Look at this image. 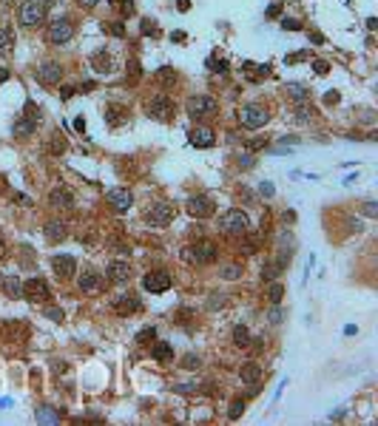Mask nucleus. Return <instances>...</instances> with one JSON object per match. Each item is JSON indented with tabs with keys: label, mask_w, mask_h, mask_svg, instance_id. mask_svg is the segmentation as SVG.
<instances>
[{
	"label": "nucleus",
	"mask_w": 378,
	"mask_h": 426,
	"mask_svg": "<svg viewBox=\"0 0 378 426\" xmlns=\"http://www.w3.org/2000/svg\"><path fill=\"white\" fill-rule=\"evenodd\" d=\"M296 114H299V120H301V122L310 120V117H307V108H305V105H299V111H296Z\"/></svg>",
	"instance_id": "50"
},
{
	"label": "nucleus",
	"mask_w": 378,
	"mask_h": 426,
	"mask_svg": "<svg viewBox=\"0 0 378 426\" xmlns=\"http://www.w3.org/2000/svg\"><path fill=\"white\" fill-rule=\"evenodd\" d=\"M49 205L63 207V210H71V207H74V196L68 193L66 188H54V190L49 193Z\"/></svg>",
	"instance_id": "17"
},
{
	"label": "nucleus",
	"mask_w": 378,
	"mask_h": 426,
	"mask_svg": "<svg viewBox=\"0 0 378 426\" xmlns=\"http://www.w3.org/2000/svg\"><path fill=\"white\" fill-rule=\"evenodd\" d=\"M43 233H46V239H49L51 244H57V242L66 239V225H63V222H49Z\"/></svg>",
	"instance_id": "24"
},
{
	"label": "nucleus",
	"mask_w": 378,
	"mask_h": 426,
	"mask_svg": "<svg viewBox=\"0 0 378 426\" xmlns=\"http://www.w3.org/2000/svg\"><path fill=\"white\" fill-rule=\"evenodd\" d=\"M157 77H159V80H162V83H165V85H171V83H177V71H174V68H168V66H165V68H159V74H157Z\"/></svg>",
	"instance_id": "32"
},
{
	"label": "nucleus",
	"mask_w": 378,
	"mask_h": 426,
	"mask_svg": "<svg viewBox=\"0 0 378 426\" xmlns=\"http://www.w3.org/2000/svg\"><path fill=\"white\" fill-rule=\"evenodd\" d=\"M14 43V37H12V31L9 29H0V51H6L9 46Z\"/></svg>",
	"instance_id": "34"
},
{
	"label": "nucleus",
	"mask_w": 378,
	"mask_h": 426,
	"mask_svg": "<svg viewBox=\"0 0 378 426\" xmlns=\"http://www.w3.org/2000/svg\"><path fill=\"white\" fill-rule=\"evenodd\" d=\"M242 412H244V403H242V401H233L231 409H228V418L236 420V418H242Z\"/></svg>",
	"instance_id": "35"
},
{
	"label": "nucleus",
	"mask_w": 378,
	"mask_h": 426,
	"mask_svg": "<svg viewBox=\"0 0 378 426\" xmlns=\"http://www.w3.org/2000/svg\"><path fill=\"white\" fill-rule=\"evenodd\" d=\"M111 3H117V0H111Z\"/></svg>",
	"instance_id": "54"
},
{
	"label": "nucleus",
	"mask_w": 378,
	"mask_h": 426,
	"mask_svg": "<svg viewBox=\"0 0 378 426\" xmlns=\"http://www.w3.org/2000/svg\"><path fill=\"white\" fill-rule=\"evenodd\" d=\"M185 111H188L194 120H202V117H214L216 111H219V103H216L214 97L199 94V97H191L188 103H185Z\"/></svg>",
	"instance_id": "4"
},
{
	"label": "nucleus",
	"mask_w": 378,
	"mask_h": 426,
	"mask_svg": "<svg viewBox=\"0 0 378 426\" xmlns=\"http://www.w3.org/2000/svg\"><path fill=\"white\" fill-rule=\"evenodd\" d=\"M281 26H285V29H290V31H299V29H301V26L296 23V20H287V17L281 20Z\"/></svg>",
	"instance_id": "44"
},
{
	"label": "nucleus",
	"mask_w": 378,
	"mask_h": 426,
	"mask_svg": "<svg viewBox=\"0 0 378 426\" xmlns=\"http://www.w3.org/2000/svg\"><path fill=\"white\" fill-rule=\"evenodd\" d=\"M281 296H285V287H281V284H270V290H268L270 304H279V301H281Z\"/></svg>",
	"instance_id": "31"
},
{
	"label": "nucleus",
	"mask_w": 378,
	"mask_h": 426,
	"mask_svg": "<svg viewBox=\"0 0 378 426\" xmlns=\"http://www.w3.org/2000/svg\"><path fill=\"white\" fill-rule=\"evenodd\" d=\"M142 287H145L148 293H165L168 287H171V273L154 270V273H148L145 279H142Z\"/></svg>",
	"instance_id": "12"
},
{
	"label": "nucleus",
	"mask_w": 378,
	"mask_h": 426,
	"mask_svg": "<svg viewBox=\"0 0 378 426\" xmlns=\"http://www.w3.org/2000/svg\"><path fill=\"white\" fill-rule=\"evenodd\" d=\"M91 68L97 74H111L114 71V60H111V54L103 49V51H97V54L91 57Z\"/></svg>",
	"instance_id": "18"
},
{
	"label": "nucleus",
	"mask_w": 378,
	"mask_h": 426,
	"mask_svg": "<svg viewBox=\"0 0 378 426\" xmlns=\"http://www.w3.org/2000/svg\"><path fill=\"white\" fill-rule=\"evenodd\" d=\"M239 375H242L244 383H256L259 375H262V370H259V364H244L242 370H239Z\"/></svg>",
	"instance_id": "26"
},
{
	"label": "nucleus",
	"mask_w": 378,
	"mask_h": 426,
	"mask_svg": "<svg viewBox=\"0 0 378 426\" xmlns=\"http://www.w3.org/2000/svg\"><path fill=\"white\" fill-rule=\"evenodd\" d=\"M233 344L236 347H250V333H248V327H233Z\"/></svg>",
	"instance_id": "28"
},
{
	"label": "nucleus",
	"mask_w": 378,
	"mask_h": 426,
	"mask_svg": "<svg viewBox=\"0 0 378 426\" xmlns=\"http://www.w3.org/2000/svg\"><path fill=\"white\" fill-rule=\"evenodd\" d=\"M108 205L114 207L117 213H125V210H131V205H134V196H131V190L128 188H114V190H108Z\"/></svg>",
	"instance_id": "10"
},
{
	"label": "nucleus",
	"mask_w": 378,
	"mask_h": 426,
	"mask_svg": "<svg viewBox=\"0 0 378 426\" xmlns=\"http://www.w3.org/2000/svg\"><path fill=\"white\" fill-rule=\"evenodd\" d=\"M46 316H49L51 321H63V310H57V307H49V310H46Z\"/></svg>",
	"instance_id": "41"
},
{
	"label": "nucleus",
	"mask_w": 378,
	"mask_h": 426,
	"mask_svg": "<svg viewBox=\"0 0 378 426\" xmlns=\"http://www.w3.org/2000/svg\"><path fill=\"white\" fill-rule=\"evenodd\" d=\"M239 276H242V267H239V264H228V267L222 270V279H228V281L239 279Z\"/></svg>",
	"instance_id": "33"
},
{
	"label": "nucleus",
	"mask_w": 378,
	"mask_h": 426,
	"mask_svg": "<svg viewBox=\"0 0 378 426\" xmlns=\"http://www.w3.org/2000/svg\"><path fill=\"white\" fill-rule=\"evenodd\" d=\"M111 34H117V37H122V34H125V29H122V26H120V23H114V26H111Z\"/></svg>",
	"instance_id": "49"
},
{
	"label": "nucleus",
	"mask_w": 378,
	"mask_h": 426,
	"mask_svg": "<svg viewBox=\"0 0 378 426\" xmlns=\"http://www.w3.org/2000/svg\"><path fill=\"white\" fill-rule=\"evenodd\" d=\"M154 338H157V330L154 327H142L140 333H137V341H140V344H151Z\"/></svg>",
	"instance_id": "30"
},
{
	"label": "nucleus",
	"mask_w": 378,
	"mask_h": 426,
	"mask_svg": "<svg viewBox=\"0 0 378 426\" xmlns=\"http://www.w3.org/2000/svg\"><path fill=\"white\" fill-rule=\"evenodd\" d=\"M268 120H270L268 108L259 105V103H248V105L239 108V122H242L244 128H262V125H268Z\"/></svg>",
	"instance_id": "3"
},
{
	"label": "nucleus",
	"mask_w": 378,
	"mask_h": 426,
	"mask_svg": "<svg viewBox=\"0 0 378 426\" xmlns=\"http://www.w3.org/2000/svg\"><path fill=\"white\" fill-rule=\"evenodd\" d=\"M17 290H20V284H17V279H12V276H9V279H6V293H9V296H17Z\"/></svg>",
	"instance_id": "39"
},
{
	"label": "nucleus",
	"mask_w": 378,
	"mask_h": 426,
	"mask_svg": "<svg viewBox=\"0 0 378 426\" xmlns=\"http://www.w3.org/2000/svg\"><path fill=\"white\" fill-rule=\"evenodd\" d=\"M23 296L31 298V301H49L51 290H49V284H46L43 279H29L23 284Z\"/></svg>",
	"instance_id": "11"
},
{
	"label": "nucleus",
	"mask_w": 378,
	"mask_h": 426,
	"mask_svg": "<svg viewBox=\"0 0 378 426\" xmlns=\"http://www.w3.org/2000/svg\"><path fill=\"white\" fill-rule=\"evenodd\" d=\"M43 17H46L43 0H26L20 6V23L23 26H37V23H43Z\"/></svg>",
	"instance_id": "7"
},
{
	"label": "nucleus",
	"mask_w": 378,
	"mask_h": 426,
	"mask_svg": "<svg viewBox=\"0 0 378 426\" xmlns=\"http://www.w3.org/2000/svg\"><path fill=\"white\" fill-rule=\"evenodd\" d=\"M60 77H63V66L57 60H49V63H43V66L37 68V80H40L43 85H57Z\"/></svg>",
	"instance_id": "13"
},
{
	"label": "nucleus",
	"mask_w": 378,
	"mask_h": 426,
	"mask_svg": "<svg viewBox=\"0 0 378 426\" xmlns=\"http://www.w3.org/2000/svg\"><path fill=\"white\" fill-rule=\"evenodd\" d=\"M57 418H60V415L51 412V406H43L40 412H37V420H57Z\"/></svg>",
	"instance_id": "37"
},
{
	"label": "nucleus",
	"mask_w": 378,
	"mask_h": 426,
	"mask_svg": "<svg viewBox=\"0 0 378 426\" xmlns=\"http://www.w3.org/2000/svg\"><path fill=\"white\" fill-rule=\"evenodd\" d=\"M188 6H191L188 0H179V9H182V12H188Z\"/></svg>",
	"instance_id": "53"
},
{
	"label": "nucleus",
	"mask_w": 378,
	"mask_h": 426,
	"mask_svg": "<svg viewBox=\"0 0 378 426\" xmlns=\"http://www.w3.org/2000/svg\"><path fill=\"white\" fill-rule=\"evenodd\" d=\"M185 207H188V213L191 216H196V219H207V216H214V210H216V205H214L211 196H191Z\"/></svg>",
	"instance_id": "9"
},
{
	"label": "nucleus",
	"mask_w": 378,
	"mask_h": 426,
	"mask_svg": "<svg viewBox=\"0 0 378 426\" xmlns=\"http://www.w3.org/2000/svg\"><path fill=\"white\" fill-rule=\"evenodd\" d=\"M142 34H157V26H154L151 20H145V23H142Z\"/></svg>",
	"instance_id": "43"
},
{
	"label": "nucleus",
	"mask_w": 378,
	"mask_h": 426,
	"mask_svg": "<svg viewBox=\"0 0 378 426\" xmlns=\"http://www.w3.org/2000/svg\"><path fill=\"white\" fill-rule=\"evenodd\" d=\"M108 279H111V281H117V284L128 281V279H131V267H128V262H111V264H108Z\"/></svg>",
	"instance_id": "19"
},
{
	"label": "nucleus",
	"mask_w": 378,
	"mask_h": 426,
	"mask_svg": "<svg viewBox=\"0 0 378 426\" xmlns=\"http://www.w3.org/2000/svg\"><path fill=\"white\" fill-rule=\"evenodd\" d=\"M324 103H327V105H335V103H338V91H330L327 97H324Z\"/></svg>",
	"instance_id": "48"
},
{
	"label": "nucleus",
	"mask_w": 378,
	"mask_h": 426,
	"mask_svg": "<svg viewBox=\"0 0 378 426\" xmlns=\"http://www.w3.org/2000/svg\"><path fill=\"white\" fill-rule=\"evenodd\" d=\"M285 264H287V262L281 259V256H279V259H268V262L262 264V279H264V281H273L276 276L285 270Z\"/></svg>",
	"instance_id": "21"
},
{
	"label": "nucleus",
	"mask_w": 378,
	"mask_h": 426,
	"mask_svg": "<svg viewBox=\"0 0 378 426\" xmlns=\"http://www.w3.org/2000/svg\"><path fill=\"white\" fill-rule=\"evenodd\" d=\"M364 213H367V216H375V213H378L375 202H364Z\"/></svg>",
	"instance_id": "45"
},
{
	"label": "nucleus",
	"mask_w": 378,
	"mask_h": 426,
	"mask_svg": "<svg viewBox=\"0 0 378 426\" xmlns=\"http://www.w3.org/2000/svg\"><path fill=\"white\" fill-rule=\"evenodd\" d=\"M77 3H80V6H97L100 0H77Z\"/></svg>",
	"instance_id": "52"
},
{
	"label": "nucleus",
	"mask_w": 378,
	"mask_h": 426,
	"mask_svg": "<svg viewBox=\"0 0 378 426\" xmlns=\"http://www.w3.org/2000/svg\"><path fill=\"white\" fill-rule=\"evenodd\" d=\"M68 148V142L63 140V134H51V142H49V151L51 153H63Z\"/></svg>",
	"instance_id": "29"
},
{
	"label": "nucleus",
	"mask_w": 378,
	"mask_h": 426,
	"mask_svg": "<svg viewBox=\"0 0 378 426\" xmlns=\"http://www.w3.org/2000/svg\"><path fill=\"white\" fill-rule=\"evenodd\" d=\"M128 74H131V83H137V80H140V74H142L140 63H137L134 57H131V60H128Z\"/></svg>",
	"instance_id": "36"
},
{
	"label": "nucleus",
	"mask_w": 378,
	"mask_h": 426,
	"mask_svg": "<svg viewBox=\"0 0 378 426\" xmlns=\"http://www.w3.org/2000/svg\"><path fill=\"white\" fill-rule=\"evenodd\" d=\"M145 111H148V117H154V120L168 122V120L174 117V103H171V97H165V94H157V97L148 100Z\"/></svg>",
	"instance_id": "5"
},
{
	"label": "nucleus",
	"mask_w": 378,
	"mask_h": 426,
	"mask_svg": "<svg viewBox=\"0 0 378 426\" xmlns=\"http://www.w3.org/2000/svg\"><path fill=\"white\" fill-rule=\"evenodd\" d=\"M270 321L279 324V321H281V313H279V310H273V313H270Z\"/></svg>",
	"instance_id": "51"
},
{
	"label": "nucleus",
	"mask_w": 378,
	"mask_h": 426,
	"mask_svg": "<svg viewBox=\"0 0 378 426\" xmlns=\"http://www.w3.org/2000/svg\"><path fill=\"white\" fill-rule=\"evenodd\" d=\"M51 267H54V273L60 276V279H71V276L77 273V262H74L71 256H54Z\"/></svg>",
	"instance_id": "15"
},
{
	"label": "nucleus",
	"mask_w": 378,
	"mask_h": 426,
	"mask_svg": "<svg viewBox=\"0 0 378 426\" xmlns=\"http://www.w3.org/2000/svg\"><path fill=\"white\" fill-rule=\"evenodd\" d=\"M34 131H37V120H31V117H26V114H23V120L14 122V134L17 137H31Z\"/></svg>",
	"instance_id": "25"
},
{
	"label": "nucleus",
	"mask_w": 378,
	"mask_h": 426,
	"mask_svg": "<svg viewBox=\"0 0 378 426\" xmlns=\"http://www.w3.org/2000/svg\"><path fill=\"white\" fill-rule=\"evenodd\" d=\"M71 37H74V26H71L68 17H60L49 26V43H54V46H63V43H68Z\"/></svg>",
	"instance_id": "8"
},
{
	"label": "nucleus",
	"mask_w": 378,
	"mask_h": 426,
	"mask_svg": "<svg viewBox=\"0 0 378 426\" xmlns=\"http://www.w3.org/2000/svg\"><path fill=\"white\" fill-rule=\"evenodd\" d=\"M145 222L151 227H165L174 222V205H168V202H157V205L148 207L145 213Z\"/></svg>",
	"instance_id": "6"
},
{
	"label": "nucleus",
	"mask_w": 378,
	"mask_h": 426,
	"mask_svg": "<svg viewBox=\"0 0 378 426\" xmlns=\"http://www.w3.org/2000/svg\"><path fill=\"white\" fill-rule=\"evenodd\" d=\"M77 287L83 293H94L100 287V273H94V270H83L80 279H77Z\"/></svg>",
	"instance_id": "20"
},
{
	"label": "nucleus",
	"mask_w": 378,
	"mask_h": 426,
	"mask_svg": "<svg viewBox=\"0 0 378 426\" xmlns=\"http://www.w3.org/2000/svg\"><path fill=\"white\" fill-rule=\"evenodd\" d=\"M216 256H219V250H216L214 242H207V239L185 247V259L194 264H211V262H216Z\"/></svg>",
	"instance_id": "1"
},
{
	"label": "nucleus",
	"mask_w": 378,
	"mask_h": 426,
	"mask_svg": "<svg viewBox=\"0 0 378 426\" xmlns=\"http://www.w3.org/2000/svg\"><path fill=\"white\" fill-rule=\"evenodd\" d=\"M287 94H290L293 100H296V103H305L307 97H310V94H307V88L305 85H299V83H287V88H285Z\"/></svg>",
	"instance_id": "27"
},
{
	"label": "nucleus",
	"mask_w": 378,
	"mask_h": 426,
	"mask_svg": "<svg viewBox=\"0 0 378 426\" xmlns=\"http://www.w3.org/2000/svg\"><path fill=\"white\" fill-rule=\"evenodd\" d=\"M151 355L159 361V364H165V361H171V358H174V347L168 344V341H157V344L151 347Z\"/></svg>",
	"instance_id": "23"
},
{
	"label": "nucleus",
	"mask_w": 378,
	"mask_h": 426,
	"mask_svg": "<svg viewBox=\"0 0 378 426\" xmlns=\"http://www.w3.org/2000/svg\"><path fill=\"white\" fill-rule=\"evenodd\" d=\"M239 250H242V253H256V250H259V242H256V239H244V244H242V247H239Z\"/></svg>",
	"instance_id": "38"
},
{
	"label": "nucleus",
	"mask_w": 378,
	"mask_h": 426,
	"mask_svg": "<svg viewBox=\"0 0 378 426\" xmlns=\"http://www.w3.org/2000/svg\"><path fill=\"white\" fill-rule=\"evenodd\" d=\"M74 91H77V88H71V85H63V88H60V97H63V100H68Z\"/></svg>",
	"instance_id": "46"
},
{
	"label": "nucleus",
	"mask_w": 378,
	"mask_h": 426,
	"mask_svg": "<svg viewBox=\"0 0 378 426\" xmlns=\"http://www.w3.org/2000/svg\"><path fill=\"white\" fill-rule=\"evenodd\" d=\"M191 142H194L196 148H211L214 145V131H211V128H194V131H191Z\"/></svg>",
	"instance_id": "22"
},
{
	"label": "nucleus",
	"mask_w": 378,
	"mask_h": 426,
	"mask_svg": "<svg viewBox=\"0 0 378 426\" xmlns=\"http://www.w3.org/2000/svg\"><path fill=\"white\" fill-rule=\"evenodd\" d=\"M114 313H120V316H128V313H137L140 310V298L134 296V293H122V296L114 298Z\"/></svg>",
	"instance_id": "14"
},
{
	"label": "nucleus",
	"mask_w": 378,
	"mask_h": 426,
	"mask_svg": "<svg viewBox=\"0 0 378 426\" xmlns=\"http://www.w3.org/2000/svg\"><path fill=\"white\" fill-rule=\"evenodd\" d=\"M262 145H268V140H250V142H248L250 151H256V148H262Z\"/></svg>",
	"instance_id": "47"
},
{
	"label": "nucleus",
	"mask_w": 378,
	"mask_h": 426,
	"mask_svg": "<svg viewBox=\"0 0 378 426\" xmlns=\"http://www.w3.org/2000/svg\"><path fill=\"white\" fill-rule=\"evenodd\" d=\"M182 366H188V370H196V366H199V355H185V358H182Z\"/></svg>",
	"instance_id": "40"
},
{
	"label": "nucleus",
	"mask_w": 378,
	"mask_h": 426,
	"mask_svg": "<svg viewBox=\"0 0 378 426\" xmlns=\"http://www.w3.org/2000/svg\"><path fill=\"white\" fill-rule=\"evenodd\" d=\"M313 68H316V74H327V71H330L324 60H316V63H313Z\"/></svg>",
	"instance_id": "42"
},
{
	"label": "nucleus",
	"mask_w": 378,
	"mask_h": 426,
	"mask_svg": "<svg viewBox=\"0 0 378 426\" xmlns=\"http://www.w3.org/2000/svg\"><path fill=\"white\" fill-rule=\"evenodd\" d=\"M105 122L114 125V128L125 125V122H128V108H125V105H108V108H105Z\"/></svg>",
	"instance_id": "16"
},
{
	"label": "nucleus",
	"mask_w": 378,
	"mask_h": 426,
	"mask_svg": "<svg viewBox=\"0 0 378 426\" xmlns=\"http://www.w3.org/2000/svg\"><path fill=\"white\" fill-rule=\"evenodd\" d=\"M248 227H250V222H248V216H244L242 210H228V213H222L219 230L225 233V236H244V233H248Z\"/></svg>",
	"instance_id": "2"
}]
</instances>
